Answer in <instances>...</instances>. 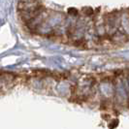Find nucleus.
<instances>
[{
	"mask_svg": "<svg viewBox=\"0 0 129 129\" xmlns=\"http://www.w3.org/2000/svg\"><path fill=\"white\" fill-rule=\"evenodd\" d=\"M42 7L41 0L36 1H19L18 4L19 11H34Z\"/></svg>",
	"mask_w": 129,
	"mask_h": 129,
	"instance_id": "obj_1",
	"label": "nucleus"
}]
</instances>
